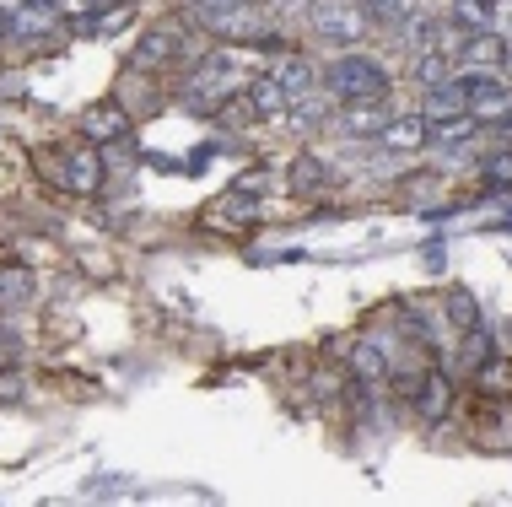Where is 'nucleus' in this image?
Here are the masks:
<instances>
[{
  "mask_svg": "<svg viewBox=\"0 0 512 507\" xmlns=\"http://www.w3.org/2000/svg\"><path fill=\"white\" fill-rule=\"evenodd\" d=\"M324 87L335 92L340 103H362V98H389V71L367 54H340L324 71Z\"/></svg>",
  "mask_w": 512,
  "mask_h": 507,
  "instance_id": "f257e3e1",
  "label": "nucleus"
},
{
  "mask_svg": "<svg viewBox=\"0 0 512 507\" xmlns=\"http://www.w3.org/2000/svg\"><path fill=\"white\" fill-rule=\"evenodd\" d=\"M453 87L464 92V114L469 119H507L512 114V87L496 71H469Z\"/></svg>",
  "mask_w": 512,
  "mask_h": 507,
  "instance_id": "f03ea898",
  "label": "nucleus"
},
{
  "mask_svg": "<svg viewBox=\"0 0 512 507\" xmlns=\"http://www.w3.org/2000/svg\"><path fill=\"white\" fill-rule=\"evenodd\" d=\"M227 87H232V54H211V60L189 76L184 108H189V114H216L221 98H227Z\"/></svg>",
  "mask_w": 512,
  "mask_h": 507,
  "instance_id": "7ed1b4c3",
  "label": "nucleus"
},
{
  "mask_svg": "<svg viewBox=\"0 0 512 507\" xmlns=\"http://www.w3.org/2000/svg\"><path fill=\"white\" fill-rule=\"evenodd\" d=\"M178 49H184V33H178L173 22H151L146 33L135 38V49H130V65H135V71H157V65H168Z\"/></svg>",
  "mask_w": 512,
  "mask_h": 507,
  "instance_id": "20e7f679",
  "label": "nucleus"
},
{
  "mask_svg": "<svg viewBox=\"0 0 512 507\" xmlns=\"http://www.w3.org/2000/svg\"><path fill=\"white\" fill-rule=\"evenodd\" d=\"M313 27L324 38H335V44H356L362 38V17L345 0H313Z\"/></svg>",
  "mask_w": 512,
  "mask_h": 507,
  "instance_id": "39448f33",
  "label": "nucleus"
},
{
  "mask_svg": "<svg viewBox=\"0 0 512 507\" xmlns=\"http://www.w3.org/2000/svg\"><path fill=\"white\" fill-rule=\"evenodd\" d=\"M54 173H60V184L71 189V195H92V189L103 184V162H98V152H87V146L65 152L60 162H54Z\"/></svg>",
  "mask_w": 512,
  "mask_h": 507,
  "instance_id": "423d86ee",
  "label": "nucleus"
},
{
  "mask_svg": "<svg viewBox=\"0 0 512 507\" xmlns=\"http://www.w3.org/2000/svg\"><path fill=\"white\" fill-rule=\"evenodd\" d=\"M81 135H87V141H119V135H130V114L114 103H98V108L81 114Z\"/></svg>",
  "mask_w": 512,
  "mask_h": 507,
  "instance_id": "0eeeda50",
  "label": "nucleus"
},
{
  "mask_svg": "<svg viewBox=\"0 0 512 507\" xmlns=\"http://www.w3.org/2000/svg\"><path fill=\"white\" fill-rule=\"evenodd\" d=\"M426 135H432L426 114H399V119H389V125L378 130V141L394 146V152H415V146H426Z\"/></svg>",
  "mask_w": 512,
  "mask_h": 507,
  "instance_id": "6e6552de",
  "label": "nucleus"
},
{
  "mask_svg": "<svg viewBox=\"0 0 512 507\" xmlns=\"http://www.w3.org/2000/svg\"><path fill=\"white\" fill-rule=\"evenodd\" d=\"M205 216H211V227H221V232H243V227H254V222H259V205H254V200H248L243 189H238V195L216 200Z\"/></svg>",
  "mask_w": 512,
  "mask_h": 507,
  "instance_id": "1a4fd4ad",
  "label": "nucleus"
},
{
  "mask_svg": "<svg viewBox=\"0 0 512 507\" xmlns=\"http://www.w3.org/2000/svg\"><path fill=\"white\" fill-rule=\"evenodd\" d=\"M415 410H421L426 421H442L453 410V383L442 373H426L421 383H415Z\"/></svg>",
  "mask_w": 512,
  "mask_h": 507,
  "instance_id": "9d476101",
  "label": "nucleus"
},
{
  "mask_svg": "<svg viewBox=\"0 0 512 507\" xmlns=\"http://www.w3.org/2000/svg\"><path fill=\"white\" fill-rule=\"evenodd\" d=\"M383 125H389V108H383V98L345 103V114H340V130L345 135H378Z\"/></svg>",
  "mask_w": 512,
  "mask_h": 507,
  "instance_id": "9b49d317",
  "label": "nucleus"
},
{
  "mask_svg": "<svg viewBox=\"0 0 512 507\" xmlns=\"http://www.w3.org/2000/svg\"><path fill=\"white\" fill-rule=\"evenodd\" d=\"M243 103H248V114H259V119H281L286 108H292V103H286V92L275 87V76L248 81V87H243Z\"/></svg>",
  "mask_w": 512,
  "mask_h": 507,
  "instance_id": "f8f14e48",
  "label": "nucleus"
},
{
  "mask_svg": "<svg viewBox=\"0 0 512 507\" xmlns=\"http://www.w3.org/2000/svg\"><path fill=\"white\" fill-rule=\"evenodd\" d=\"M49 22H54V6H33V0H27L22 11H11V17H6V33L17 38V44H33V38L49 33Z\"/></svg>",
  "mask_w": 512,
  "mask_h": 507,
  "instance_id": "ddd939ff",
  "label": "nucleus"
},
{
  "mask_svg": "<svg viewBox=\"0 0 512 507\" xmlns=\"http://www.w3.org/2000/svg\"><path fill=\"white\" fill-rule=\"evenodd\" d=\"M459 60L469 65V71H496V65L507 60V44H502L496 33H475V38L459 49Z\"/></svg>",
  "mask_w": 512,
  "mask_h": 507,
  "instance_id": "4468645a",
  "label": "nucleus"
},
{
  "mask_svg": "<svg viewBox=\"0 0 512 507\" xmlns=\"http://www.w3.org/2000/svg\"><path fill=\"white\" fill-rule=\"evenodd\" d=\"M270 76H275V87L286 92V103H302V98L313 92V65H308V60H297V54H292V60H281Z\"/></svg>",
  "mask_w": 512,
  "mask_h": 507,
  "instance_id": "2eb2a0df",
  "label": "nucleus"
},
{
  "mask_svg": "<svg viewBox=\"0 0 512 507\" xmlns=\"http://www.w3.org/2000/svg\"><path fill=\"white\" fill-rule=\"evenodd\" d=\"M464 114V92L453 81H437L432 98H426V125H448V119Z\"/></svg>",
  "mask_w": 512,
  "mask_h": 507,
  "instance_id": "dca6fc26",
  "label": "nucleus"
},
{
  "mask_svg": "<svg viewBox=\"0 0 512 507\" xmlns=\"http://www.w3.org/2000/svg\"><path fill=\"white\" fill-rule=\"evenodd\" d=\"M453 22L469 33H491L496 27V0H453Z\"/></svg>",
  "mask_w": 512,
  "mask_h": 507,
  "instance_id": "f3484780",
  "label": "nucleus"
},
{
  "mask_svg": "<svg viewBox=\"0 0 512 507\" xmlns=\"http://www.w3.org/2000/svg\"><path fill=\"white\" fill-rule=\"evenodd\" d=\"M33 297V276L22 265H0V308H22Z\"/></svg>",
  "mask_w": 512,
  "mask_h": 507,
  "instance_id": "a211bd4d",
  "label": "nucleus"
},
{
  "mask_svg": "<svg viewBox=\"0 0 512 507\" xmlns=\"http://www.w3.org/2000/svg\"><path fill=\"white\" fill-rule=\"evenodd\" d=\"M351 367H356V378H383V373H389V351H383L378 346V340H362V346H356L351 351Z\"/></svg>",
  "mask_w": 512,
  "mask_h": 507,
  "instance_id": "6ab92c4d",
  "label": "nucleus"
},
{
  "mask_svg": "<svg viewBox=\"0 0 512 507\" xmlns=\"http://www.w3.org/2000/svg\"><path fill=\"white\" fill-rule=\"evenodd\" d=\"M415 76H421V87H437V81H448V54L421 49V54H415Z\"/></svg>",
  "mask_w": 512,
  "mask_h": 507,
  "instance_id": "aec40b11",
  "label": "nucleus"
},
{
  "mask_svg": "<svg viewBox=\"0 0 512 507\" xmlns=\"http://www.w3.org/2000/svg\"><path fill=\"white\" fill-rule=\"evenodd\" d=\"M448 319L459 324V330H475V324H480V303L469 292H453L448 297Z\"/></svg>",
  "mask_w": 512,
  "mask_h": 507,
  "instance_id": "412c9836",
  "label": "nucleus"
},
{
  "mask_svg": "<svg viewBox=\"0 0 512 507\" xmlns=\"http://www.w3.org/2000/svg\"><path fill=\"white\" fill-rule=\"evenodd\" d=\"M318 184H324V168H318L313 157H297L292 162V189H297V195H313Z\"/></svg>",
  "mask_w": 512,
  "mask_h": 507,
  "instance_id": "4be33fe9",
  "label": "nucleus"
},
{
  "mask_svg": "<svg viewBox=\"0 0 512 507\" xmlns=\"http://www.w3.org/2000/svg\"><path fill=\"white\" fill-rule=\"evenodd\" d=\"M372 22H405L410 17V0H367Z\"/></svg>",
  "mask_w": 512,
  "mask_h": 507,
  "instance_id": "5701e85b",
  "label": "nucleus"
},
{
  "mask_svg": "<svg viewBox=\"0 0 512 507\" xmlns=\"http://www.w3.org/2000/svg\"><path fill=\"white\" fill-rule=\"evenodd\" d=\"M486 178H491V184H512V146H507V152H496L491 162H486Z\"/></svg>",
  "mask_w": 512,
  "mask_h": 507,
  "instance_id": "b1692460",
  "label": "nucleus"
},
{
  "mask_svg": "<svg viewBox=\"0 0 512 507\" xmlns=\"http://www.w3.org/2000/svg\"><path fill=\"white\" fill-rule=\"evenodd\" d=\"M410 38H415V49H426V44L437 38V22H432V17H415V22H410Z\"/></svg>",
  "mask_w": 512,
  "mask_h": 507,
  "instance_id": "393cba45",
  "label": "nucleus"
},
{
  "mask_svg": "<svg viewBox=\"0 0 512 507\" xmlns=\"http://www.w3.org/2000/svg\"><path fill=\"white\" fill-rule=\"evenodd\" d=\"M195 6H200L205 17L216 22V17H227V11H238V6H248V0H195Z\"/></svg>",
  "mask_w": 512,
  "mask_h": 507,
  "instance_id": "a878e982",
  "label": "nucleus"
},
{
  "mask_svg": "<svg viewBox=\"0 0 512 507\" xmlns=\"http://www.w3.org/2000/svg\"><path fill=\"white\" fill-rule=\"evenodd\" d=\"M98 6H108V0H87V11H98Z\"/></svg>",
  "mask_w": 512,
  "mask_h": 507,
  "instance_id": "bb28decb",
  "label": "nucleus"
},
{
  "mask_svg": "<svg viewBox=\"0 0 512 507\" xmlns=\"http://www.w3.org/2000/svg\"><path fill=\"white\" fill-rule=\"evenodd\" d=\"M33 6H60V0H33Z\"/></svg>",
  "mask_w": 512,
  "mask_h": 507,
  "instance_id": "cd10ccee",
  "label": "nucleus"
},
{
  "mask_svg": "<svg viewBox=\"0 0 512 507\" xmlns=\"http://www.w3.org/2000/svg\"><path fill=\"white\" fill-rule=\"evenodd\" d=\"M0 33H6V11H0Z\"/></svg>",
  "mask_w": 512,
  "mask_h": 507,
  "instance_id": "c85d7f7f",
  "label": "nucleus"
}]
</instances>
